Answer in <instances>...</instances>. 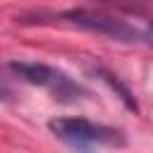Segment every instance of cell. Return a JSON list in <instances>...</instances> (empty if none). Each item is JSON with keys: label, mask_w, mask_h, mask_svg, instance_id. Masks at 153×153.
<instances>
[{"label": "cell", "mask_w": 153, "mask_h": 153, "mask_svg": "<svg viewBox=\"0 0 153 153\" xmlns=\"http://www.w3.org/2000/svg\"><path fill=\"white\" fill-rule=\"evenodd\" d=\"M33 24H55V26H72L79 31L108 36L120 43H141L153 48V19L120 12V10H65L55 14H36Z\"/></svg>", "instance_id": "obj_1"}, {"label": "cell", "mask_w": 153, "mask_h": 153, "mask_svg": "<svg viewBox=\"0 0 153 153\" xmlns=\"http://www.w3.org/2000/svg\"><path fill=\"white\" fill-rule=\"evenodd\" d=\"M50 134L69 148L76 151H98V148H120L127 143L124 134L115 127L91 122L86 117H55L48 122Z\"/></svg>", "instance_id": "obj_2"}, {"label": "cell", "mask_w": 153, "mask_h": 153, "mask_svg": "<svg viewBox=\"0 0 153 153\" xmlns=\"http://www.w3.org/2000/svg\"><path fill=\"white\" fill-rule=\"evenodd\" d=\"M10 69L19 79H24L26 84L43 88L53 98L65 100V103H74V100H79V98H84L88 93L67 72H62V69H57L53 65H45V62H26V60H19V62H12Z\"/></svg>", "instance_id": "obj_3"}, {"label": "cell", "mask_w": 153, "mask_h": 153, "mask_svg": "<svg viewBox=\"0 0 153 153\" xmlns=\"http://www.w3.org/2000/svg\"><path fill=\"white\" fill-rule=\"evenodd\" d=\"M96 74H98V76H100V79H103V81L115 91V96H120V100H122L129 110H139V105H136V100H134L131 91H129V88H127V86H124V84H122L112 72H108V69H103V67H96Z\"/></svg>", "instance_id": "obj_4"}, {"label": "cell", "mask_w": 153, "mask_h": 153, "mask_svg": "<svg viewBox=\"0 0 153 153\" xmlns=\"http://www.w3.org/2000/svg\"><path fill=\"white\" fill-rule=\"evenodd\" d=\"M7 98H12V88L5 79H0V100H7Z\"/></svg>", "instance_id": "obj_5"}]
</instances>
